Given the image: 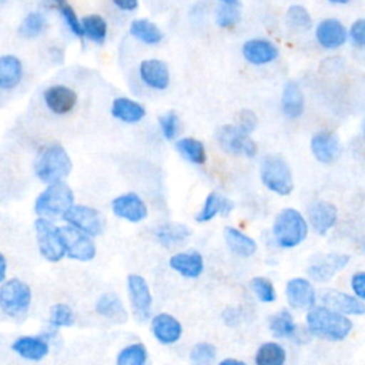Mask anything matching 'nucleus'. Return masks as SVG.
<instances>
[{"instance_id": "5701e85b", "label": "nucleus", "mask_w": 365, "mask_h": 365, "mask_svg": "<svg viewBox=\"0 0 365 365\" xmlns=\"http://www.w3.org/2000/svg\"><path fill=\"white\" fill-rule=\"evenodd\" d=\"M322 301L325 307L342 314V315H362L365 312V304L364 299H359L358 297L329 289L322 295Z\"/></svg>"}, {"instance_id": "09e8293b", "label": "nucleus", "mask_w": 365, "mask_h": 365, "mask_svg": "<svg viewBox=\"0 0 365 365\" xmlns=\"http://www.w3.org/2000/svg\"><path fill=\"white\" fill-rule=\"evenodd\" d=\"M351 287L355 297H358L359 299L365 298V272L364 271H358L352 275Z\"/></svg>"}, {"instance_id": "58836bf2", "label": "nucleus", "mask_w": 365, "mask_h": 365, "mask_svg": "<svg viewBox=\"0 0 365 365\" xmlns=\"http://www.w3.org/2000/svg\"><path fill=\"white\" fill-rule=\"evenodd\" d=\"M147 348L141 342H135L123 348L117 355V365H147Z\"/></svg>"}, {"instance_id": "c85d7f7f", "label": "nucleus", "mask_w": 365, "mask_h": 365, "mask_svg": "<svg viewBox=\"0 0 365 365\" xmlns=\"http://www.w3.org/2000/svg\"><path fill=\"white\" fill-rule=\"evenodd\" d=\"M232 210H234L232 200L222 197L218 192H210L205 197L202 208L195 215V220H197V222H207L217 215L227 217Z\"/></svg>"}, {"instance_id": "39448f33", "label": "nucleus", "mask_w": 365, "mask_h": 365, "mask_svg": "<svg viewBox=\"0 0 365 365\" xmlns=\"http://www.w3.org/2000/svg\"><path fill=\"white\" fill-rule=\"evenodd\" d=\"M308 234V224L304 215L295 208L281 210L272 224V235L282 248L299 245Z\"/></svg>"}, {"instance_id": "72a5a7b5", "label": "nucleus", "mask_w": 365, "mask_h": 365, "mask_svg": "<svg viewBox=\"0 0 365 365\" xmlns=\"http://www.w3.org/2000/svg\"><path fill=\"white\" fill-rule=\"evenodd\" d=\"M175 150L184 157L187 161L202 165L207 161V151L202 141L194 137H184L175 143Z\"/></svg>"}, {"instance_id": "6e6552de", "label": "nucleus", "mask_w": 365, "mask_h": 365, "mask_svg": "<svg viewBox=\"0 0 365 365\" xmlns=\"http://www.w3.org/2000/svg\"><path fill=\"white\" fill-rule=\"evenodd\" d=\"M215 138L218 141V145L222 148V151L228 154L244 155L248 158L257 155L258 147L255 141L250 137V134L242 133L234 124L221 125L215 133Z\"/></svg>"}, {"instance_id": "aec40b11", "label": "nucleus", "mask_w": 365, "mask_h": 365, "mask_svg": "<svg viewBox=\"0 0 365 365\" xmlns=\"http://www.w3.org/2000/svg\"><path fill=\"white\" fill-rule=\"evenodd\" d=\"M138 74L141 81L153 90H165L170 84L168 67L158 58L143 60L138 67Z\"/></svg>"}, {"instance_id": "a18cd8bd", "label": "nucleus", "mask_w": 365, "mask_h": 365, "mask_svg": "<svg viewBox=\"0 0 365 365\" xmlns=\"http://www.w3.org/2000/svg\"><path fill=\"white\" fill-rule=\"evenodd\" d=\"M240 19H241V14L237 6L221 4L215 11V23L222 29L234 27L240 21Z\"/></svg>"}, {"instance_id": "4be33fe9", "label": "nucleus", "mask_w": 365, "mask_h": 365, "mask_svg": "<svg viewBox=\"0 0 365 365\" xmlns=\"http://www.w3.org/2000/svg\"><path fill=\"white\" fill-rule=\"evenodd\" d=\"M24 77V66L16 54L0 56V91H13Z\"/></svg>"}, {"instance_id": "f704fd0d", "label": "nucleus", "mask_w": 365, "mask_h": 365, "mask_svg": "<svg viewBox=\"0 0 365 365\" xmlns=\"http://www.w3.org/2000/svg\"><path fill=\"white\" fill-rule=\"evenodd\" d=\"M81 30H83V37L87 40L96 43V44H103L107 37V21L104 20L103 16L100 14H87L80 20Z\"/></svg>"}, {"instance_id": "8fccbe9b", "label": "nucleus", "mask_w": 365, "mask_h": 365, "mask_svg": "<svg viewBox=\"0 0 365 365\" xmlns=\"http://www.w3.org/2000/svg\"><path fill=\"white\" fill-rule=\"evenodd\" d=\"M113 4L123 11H134L138 7V0H111Z\"/></svg>"}, {"instance_id": "c9c22d12", "label": "nucleus", "mask_w": 365, "mask_h": 365, "mask_svg": "<svg viewBox=\"0 0 365 365\" xmlns=\"http://www.w3.org/2000/svg\"><path fill=\"white\" fill-rule=\"evenodd\" d=\"M287 352L277 342H264L255 354V365H285Z\"/></svg>"}, {"instance_id": "79ce46f5", "label": "nucleus", "mask_w": 365, "mask_h": 365, "mask_svg": "<svg viewBox=\"0 0 365 365\" xmlns=\"http://www.w3.org/2000/svg\"><path fill=\"white\" fill-rule=\"evenodd\" d=\"M217 358V348L210 342H198L190 351L191 365H212Z\"/></svg>"}, {"instance_id": "412c9836", "label": "nucleus", "mask_w": 365, "mask_h": 365, "mask_svg": "<svg viewBox=\"0 0 365 365\" xmlns=\"http://www.w3.org/2000/svg\"><path fill=\"white\" fill-rule=\"evenodd\" d=\"M288 304L295 309H309L315 305V289L305 278H291L285 287Z\"/></svg>"}, {"instance_id": "6ab92c4d", "label": "nucleus", "mask_w": 365, "mask_h": 365, "mask_svg": "<svg viewBox=\"0 0 365 365\" xmlns=\"http://www.w3.org/2000/svg\"><path fill=\"white\" fill-rule=\"evenodd\" d=\"M336 207L325 200H317L308 207V220L314 231L319 235H325L336 222Z\"/></svg>"}, {"instance_id": "de8ad7c7", "label": "nucleus", "mask_w": 365, "mask_h": 365, "mask_svg": "<svg viewBox=\"0 0 365 365\" xmlns=\"http://www.w3.org/2000/svg\"><path fill=\"white\" fill-rule=\"evenodd\" d=\"M348 31V38L355 44L356 47H364L365 46V19H356Z\"/></svg>"}, {"instance_id": "9b49d317", "label": "nucleus", "mask_w": 365, "mask_h": 365, "mask_svg": "<svg viewBox=\"0 0 365 365\" xmlns=\"http://www.w3.org/2000/svg\"><path fill=\"white\" fill-rule=\"evenodd\" d=\"M61 220H64L67 225H71L90 237L98 235L104 225L103 217L96 208L81 204H73Z\"/></svg>"}, {"instance_id": "4468645a", "label": "nucleus", "mask_w": 365, "mask_h": 365, "mask_svg": "<svg viewBox=\"0 0 365 365\" xmlns=\"http://www.w3.org/2000/svg\"><path fill=\"white\" fill-rule=\"evenodd\" d=\"M43 103L50 113L66 115L74 110L77 104V93L68 86L53 84L43 91Z\"/></svg>"}, {"instance_id": "7c9ffc66", "label": "nucleus", "mask_w": 365, "mask_h": 365, "mask_svg": "<svg viewBox=\"0 0 365 365\" xmlns=\"http://www.w3.org/2000/svg\"><path fill=\"white\" fill-rule=\"evenodd\" d=\"M158 242L167 248L178 247L191 237V230L185 224L165 222L155 231Z\"/></svg>"}, {"instance_id": "ea45409f", "label": "nucleus", "mask_w": 365, "mask_h": 365, "mask_svg": "<svg viewBox=\"0 0 365 365\" xmlns=\"http://www.w3.org/2000/svg\"><path fill=\"white\" fill-rule=\"evenodd\" d=\"M287 24L298 31H307L312 27V17L308 10L301 4H292L285 14Z\"/></svg>"}, {"instance_id": "0eeeda50", "label": "nucleus", "mask_w": 365, "mask_h": 365, "mask_svg": "<svg viewBox=\"0 0 365 365\" xmlns=\"http://www.w3.org/2000/svg\"><path fill=\"white\" fill-rule=\"evenodd\" d=\"M33 230L38 254L46 261L58 262L66 257L60 230L51 220L37 217L33 222Z\"/></svg>"}, {"instance_id": "473e14b6", "label": "nucleus", "mask_w": 365, "mask_h": 365, "mask_svg": "<svg viewBox=\"0 0 365 365\" xmlns=\"http://www.w3.org/2000/svg\"><path fill=\"white\" fill-rule=\"evenodd\" d=\"M47 29V19L44 13L38 10L29 11L20 21L17 27V33L20 37L26 40H33L40 37Z\"/></svg>"}, {"instance_id": "c756f323", "label": "nucleus", "mask_w": 365, "mask_h": 365, "mask_svg": "<svg viewBox=\"0 0 365 365\" xmlns=\"http://www.w3.org/2000/svg\"><path fill=\"white\" fill-rule=\"evenodd\" d=\"M224 240L228 248L238 257L247 258L251 257L257 251V242L250 235L244 234L238 228L225 227L224 228Z\"/></svg>"}, {"instance_id": "20e7f679", "label": "nucleus", "mask_w": 365, "mask_h": 365, "mask_svg": "<svg viewBox=\"0 0 365 365\" xmlns=\"http://www.w3.org/2000/svg\"><path fill=\"white\" fill-rule=\"evenodd\" d=\"M74 204V192L64 181L47 184L37 194L33 202V210L37 217L47 220L63 218L66 211Z\"/></svg>"}, {"instance_id": "c03bdc74", "label": "nucleus", "mask_w": 365, "mask_h": 365, "mask_svg": "<svg viewBox=\"0 0 365 365\" xmlns=\"http://www.w3.org/2000/svg\"><path fill=\"white\" fill-rule=\"evenodd\" d=\"M158 125L161 128L163 135L165 137V140H174L177 138V135L180 134V128H181V123H180V117L177 115V113L174 111H167L164 113L160 118H158Z\"/></svg>"}, {"instance_id": "ddd939ff", "label": "nucleus", "mask_w": 365, "mask_h": 365, "mask_svg": "<svg viewBox=\"0 0 365 365\" xmlns=\"http://www.w3.org/2000/svg\"><path fill=\"white\" fill-rule=\"evenodd\" d=\"M349 255L339 254V252H329L321 254L312 258L309 262L307 272L309 278L317 282H327L329 281L336 272L344 269L349 262Z\"/></svg>"}, {"instance_id": "4d7b16f0", "label": "nucleus", "mask_w": 365, "mask_h": 365, "mask_svg": "<svg viewBox=\"0 0 365 365\" xmlns=\"http://www.w3.org/2000/svg\"><path fill=\"white\" fill-rule=\"evenodd\" d=\"M7 0H0V4H3V3H6Z\"/></svg>"}, {"instance_id": "a878e982", "label": "nucleus", "mask_w": 365, "mask_h": 365, "mask_svg": "<svg viewBox=\"0 0 365 365\" xmlns=\"http://www.w3.org/2000/svg\"><path fill=\"white\" fill-rule=\"evenodd\" d=\"M281 110L287 118L295 120L305 110V98L301 87L295 81H288L284 86L281 96Z\"/></svg>"}, {"instance_id": "37998d69", "label": "nucleus", "mask_w": 365, "mask_h": 365, "mask_svg": "<svg viewBox=\"0 0 365 365\" xmlns=\"http://www.w3.org/2000/svg\"><path fill=\"white\" fill-rule=\"evenodd\" d=\"M251 289L254 291V294L257 295V298L261 302H272L277 298V292H275V287L274 284L265 278V277H254L250 282Z\"/></svg>"}, {"instance_id": "dca6fc26", "label": "nucleus", "mask_w": 365, "mask_h": 365, "mask_svg": "<svg viewBox=\"0 0 365 365\" xmlns=\"http://www.w3.org/2000/svg\"><path fill=\"white\" fill-rule=\"evenodd\" d=\"M311 151L319 163H334L342 151L341 140L334 131L321 130L311 138Z\"/></svg>"}, {"instance_id": "f03ea898", "label": "nucleus", "mask_w": 365, "mask_h": 365, "mask_svg": "<svg viewBox=\"0 0 365 365\" xmlns=\"http://www.w3.org/2000/svg\"><path fill=\"white\" fill-rule=\"evenodd\" d=\"M33 302L29 282L19 277H9L0 284V315L4 319L20 322L27 318Z\"/></svg>"}, {"instance_id": "3c124183", "label": "nucleus", "mask_w": 365, "mask_h": 365, "mask_svg": "<svg viewBox=\"0 0 365 365\" xmlns=\"http://www.w3.org/2000/svg\"><path fill=\"white\" fill-rule=\"evenodd\" d=\"M9 278V261L3 251H0V284Z\"/></svg>"}, {"instance_id": "5fc2aeb1", "label": "nucleus", "mask_w": 365, "mask_h": 365, "mask_svg": "<svg viewBox=\"0 0 365 365\" xmlns=\"http://www.w3.org/2000/svg\"><path fill=\"white\" fill-rule=\"evenodd\" d=\"M329 3H332V4H346V3H349L351 0H328Z\"/></svg>"}, {"instance_id": "2f4dec72", "label": "nucleus", "mask_w": 365, "mask_h": 365, "mask_svg": "<svg viewBox=\"0 0 365 365\" xmlns=\"http://www.w3.org/2000/svg\"><path fill=\"white\" fill-rule=\"evenodd\" d=\"M130 34L147 46H155L163 40V31L148 19L133 20L130 24Z\"/></svg>"}, {"instance_id": "b1692460", "label": "nucleus", "mask_w": 365, "mask_h": 365, "mask_svg": "<svg viewBox=\"0 0 365 365\" xmlns=\"http://www.w3.org/2000/svg\"><path fill=\"white\" fill-rule=\"evenodd\" d=\"M151 331L158 342L170 345L180 339L182 334V325L173 315L161 312L151 319Z\"/></svg>"}, {"instance_id": "9d476101", "label": "nucleus", "mask_w": 365, "mask_h": 365, "mask_svg": "<svg viewBox=\"0 0 365 365\" xmlns=\"http://www.w3.org/2000/svg\"><path fill=\"white\" fill-rule=\"evenodd\" d=\"M10 351L26 362H40L50 354L46 334H21L10 342Z\"/></svg>"}, {"instance_id": "a211bd4d", "label": "nucleus", "mask_w": 365, "mask_h": 365, "mask_svg": "<svg viewBox=\"0 0 365 365\" xmlns=\"http://www.w3.org/2000/svg\"><path fill=\"white\" fill-rule=\"evenodd\" d=\"M279 54L278 47L268 38H250L242 44L244 58L254 66H262L277 60Z\"/></svg>"}, {"instance_id": "e433bc0d", "label": "nucleus", "mask_w": 365, "mask_h": 365, "mask_svg": "<svg viewBox=\"0 0 365 365\" xmlns=\"http://www.w3.org/2000/svg\"><path fill=\"white\" fill-rule=\"evenodd\" d=\"M269 331L275 338H289L297 331V324L287 309H279L269 318Z\"/></svg>"}, {"instance_id": "bb28decb", "label": "nucleus", "mask_w": 365, "mask_h": 365, "mask_svg": "<svg viewBox=\"0 0 365 365\" xmlns=\"http://www.w3.org/2000/svg\"><path fill=\"white\" fill-rule=\"evenodd\" d=\"M96 311L101 317L115 324H124L128 318L127 309L123 305V301L114 292H103L96 301Z\"/></svg>"}, {"instance_id": "393cba45", "label": "nucleus", "mask_w": 365, "mask_h": 365, "mask_svg": "<svg viewBox=\"0 0 365 365\" xmlns=\"http://www.w3.org/2000/svg\"><path fill=\"white\" fill-rule=\"evenodd\" d=\"M168 265L175 272H178L180 275L187 277V278H197L204 271L202 255L198 251H195V250L174 254L168 259Z\"/></svg>"}, {"instance_id": "a19ab883", "label": "nucleus", "mask_w": 365, "mask_h": 365, "mask_svg": "<svg viewBox=\"0 0 365 365\" xmlns=\"http://www.w3.org/2000/svg\"><path fill=\"white\" fill-rule=\"evenodd\" d=\"M58 14L61 16L64 24L68 27V30L76 36V37H83V30L80 24V19L77 17L73 6L67 0H50Z\"/></svg>"}, {"instance_id": "864d4df0", "label": "nucleus", "mask_w": 365, "mask_h": 365, "mask_svg": "<svg viewBox=\"0 0 365 365\" xmlns=\"http://www.w3.org/2000/svg\"><path fill=\"white\" fill-rule=\"evenodd\" d=\"M221 4H228V6H237L240 4V0H218Z\"/></svg>"}, {"instance_id": "1a4fd4ad", "label": "nucleus", "mask_w": 365, "mask_h": 365, "mask_svg": "<svg viewBox=\"0 0 365 365\" xmlns=\"http://www.w3.org/2000/svg\"><path fill=\"white\" fill-rule=\"evenodd\" d=\"M58 230L64 247V254L68 258L86 262L91 261L96 257V245L90 235L67 224L58 227Z\"/></svg>"}, {"instance_id": "49530a36", "label": "nucleus", "mask_w": 365, "mask_h": 365, "mask_svg": "<svg viewBox=\"0 0 365 365\" xmlns=\"http://www.w3.org/2000/svg\"><path fill=\"white\" fill-rule=\"evenodd\" d=\"M257 124H258V117L257 114L252 111V110H248V108H242L238 114H237V118H235V124L242 133L245 134H251L255 128H257Z\"/></svg>"}, {"instance_id": "423d86ee", "label": "nucleus", "mask_w": 365, "mask_h": 365, "mask_svg": "<svg viewBox=\"0 0 365 365\" xmlns=\"http://www.w3.org/2000/svg\"><path fill=\"white\" fill-rule=\"evenodd\" d=\"M259 175L262 184L278 195H288L294 190L291 168L278 154H268L262 158Z\"/></svg>"}, {"instance_id": "603ef678", "label": "nucleus", "mask_w": 365, "mask_h": 365, "mask_svg": "<svg viewBox=\"0 0 365 365\" xmlns=\"http://www.w3.org/2000/svg\"><path fill=\"white\" fill-rule=\"evenodd\" d=\"M218 365H247V364L235 358H225L221 362H218Z\"/></svg>"}, {"instance_id": "7ed1b4c3", "label": "nucleus", "mask_w": 365, "mask_h": 365, "mask_svg": "<svg viewBox=\"0 0 365 365\" xmlns=\"http://www.w3.org/2000/svg\"><path fill=\"white\" fill-rule=\"evenodd\" d=\"M308 331L327 341H342L352 331V321L328 307H312L307 314Z\"/></svg>"}, {"instance_id": "f8f14e48", "label": "nucleus", "mask_w": 365, "mask_h": 365, "mask_svg": "<svg viewBox=\"0 0 365 365\" xmlns=\"http://www.w3.org/2000/svg\"><path fill=\"white\" fill-rule=\"evenodd\" d=\"M127 289L135 318L138 321L148 319L151 315L153 297L145 278L138 274H130L127 277Z\"/></svg>"}, {"instance_id": "f257e3e1", "label": "nucleus", "mask_w": 365, "mask_h": 365, "mask_svg": "<svg viewBox=\"0 0 365 365\" xmlns=\"http://www.w3.org/2000/svg\"><path fill=\"white\" fill-rule=\"evenodd\" d=\"M71 158L67 150L58 143L41 145L33 161L34 175L46 185L64 181V178L71 173Z\"/></svg>"}, {"instance_id": "6e6d98bb", "label": "nucleus", "mask_w": 365, "mask_h": 365, "mask_svg": "<svg viewBox=\"0 0 365 365\" xmlns=\"http://www.w3.org/2000/svg\"><path fill=\"white\" fill-rule=\"evenodd\" d=\"M1 342H3V338H1V334H0V346H1Z\"/></svg>"}, {"instance_id": "2eb2a0df", "label": "nucleus", "mask_w": 365, "mask_h": 365, "mask_svg": "<svg viewBox=\"0 0 365 365\" xmlns=\"http://www.w3.org/2000/svg\"><path fill=\"white\" fill-rule=\"evenodd\" d=\"M114 215L130 222H140L147 218L148 208L143 198L135 192H125L111 201Z\"/></svg>"}, {"instance_id": "f3484780", "label": "nucleus", "mask_w": 365, "mask_h": 365, "mask_svg": "<svg viewBox=\"0 0 365 365\" xmlns=\"http://www.w3.org/2000/svg\"><path fill=\"white\" fill-rule=\"evenodd\" d=\"M315 38L324 48L332 50L344 46L348 40L346 27L338 19H324L315 27Z\"/></svg>"}, {"instance_id": "cd10ccee", "label": "nucleus", "mask_w": 365, "mask_h": 365, "mask_svg": "<svg viewBox=\"0 0 365 365\" xmlns=\"http://www.w3.org/2000/svg\"><path fill=\"white\" fill-rule=\"evenodd\" d=\"M111 115L123 123L134 124L145 117V108L128 97H117L111 103Z\"/></svg>"}, {"instance_id": "4c0bfd02", "label": "nucleus", "mask_w": 365, "mask_h": 365, "mask_svg": "<svg viewBox=\"0 0 365 365\" xmlns=\"http://www.w3.org/2000/svg\"><path fill=\"white\" fill-rule=\"evenodd\" d=\"M76 321L74 311L70 305L64 302H57L50 307L48 309V325L53 329H60V328H67L71 327Z\"/></svg>"}]
</instances>
